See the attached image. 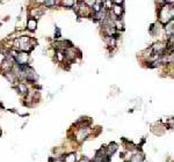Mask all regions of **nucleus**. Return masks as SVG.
Masks as SVG:
<instances>
[{
  "label": "nucleus",
  "mask_w": 174,
  "mask_h": 162,
  "mask_svg": "<svg viewBox=\"0 0 174 162\" xmlns=\"http://www.w3.org/2000/svg\"><path fill=\"white\" fill-rule=\"evenodd\" d=\"M113 10H114V13H115L117 16H120V15H121V13H122V8H121V7H118V6H115V7L113 8Z\"/></svg>",
  "instance_id": "nucleus-6"
},
{
  "label": "nucleus",
  "mask_w": 174,
  "mask_h": 162,
  "mask_svg": "<svg viewBox=\"0 0 174 162\" xmlns=\"http://www.w3.org/2000/svg\"><path fill=\"white\" fill-rule=\"evenodd\" d=\"M0 64H2V56H0Z\"/></svg>",
  "instance_id": "nucleus-12"
},
{
  "label": "nucleus",
  "mask_w": 174,
  "mask_h": 162,
  "mask_svg": "<svg viewBox=\"0 0 174 162\" xmlns=\"http://www.w3.org/2000/svg\"><path fill=\"white\" fill-rule=\"evenodd\" d=\"M44 3H45L47 6H52V5H55V3H56V1H45Z\"/></svg>",
  "instance_id": "nucleus-10"
},
{
  "label": "nucleus",
  "mask_w": 174,
  "mask_h": 162,
  "mask_svg": "<svg viewBox=\"0 0 174 162\" xmlns=\"http://www.w3.org/2000/svg\"><path fill=\"white\" fill-rule=\"evenodd\" d=\"M14 59L12 58L10 60L9 59H5L3 62H2V64H1V67H2V70L3 71H6V72H8L9 70H12V67H14Z\"/></svg>",
  "instance_id": "nucleus-2"
},
{
  "label": "nucleus",
  "mask_w": 174,
  "mask_h": 162,
  "mask_svg": "<svg viewBox=\"0 0 174 162\" xmlns=\"http://www.w3.org/2000/svg\"><path fill=\"white\" fill-rule=\"evenodd\" d=\"M28 59H29L28 52H19L15 56V62H16V65L19 66H27Z\"/></svg>",
  "instance_id": "nucleus-1"
},
{
  "label": "nucleus",
  "mask_w": 174,
  "mask_h": 162,
  "mask_svg": "<svg viewBox=\"0 0 174 162\" xmlns=\"http://www.w3.org/2000/svg\"><path fill=\"white\" fill-rule=\"evenodd\" d=\"M87 134H88V130H87L86 127H81V129L78 131L77 138H78V140H79V141H81L83 139H85V138H86Z\"/></svg>",
  "instance_id": "nucleus-4"
},
{
  "label": "nucleus",
  "mask_w": 174,
  "mask_h": 162,
  "mask_svg": "<svg viewBox=\"0 0 174 162\" xmlns=\"http://www.w3.org/2000/svg\"><path fill=\"white\" fill-rule=\"evenodd\" d=\"M27 27H28V29H29L30 31H34V30L36 29V27H37V20H36L35 17H30V19H28Z\"/></svg>",
  "instance_id": "nucleus-3"
},
{
  "label": "nucleus",
  "mask_w": 174,
  "mask_h": 162,
  "mask_svg": "<svg viewBox=\"0 0 174 162\" xmlns=\"http://www.w3.org/2000/svg\"><path fill=\"white\" fill-rule=\"evenodd\" d=\"M57 59H58L59 62H63V59H65V56H64L63 51H58V52H57Z\"/></svg>",
  "instance_id": "nucleus-8"
},
{
  "label": "nucleus",
  "mask_w": 174,
  "mask_h": 162,
  "mask_svg": "<svg viewBox=\"0 0 174 162\" xmlns=\"http://www.w3.org/2000/svg\"><path fill=\"white\" fill-rule=\"evenodd\" d=\"M64 162H76V155L74 154H69L68 156H65Z\"/></svg>",
  "instance_id": "nucleus-5"
},
{
  "label": "nucleus",
  "mask_w": 174,
  "mask_h": 162,
  "mask_svg": "<svg viewBox=\"0 0 174 162\" xmlns=\"http://www.w3.org/2000/svg\"><path fill=\"white\" fill-rule=\"evenodd\" d=\"M74 1H63V5L64 6H74Z\"/></svg>",
  "instance_id": "nucleus-9"
},
{
  "label": "nucleus",
  "mask_w": 174,
  "mask_h": 162,
  "mask_svg": "<svg viewBox=\"0 0 174 162\" xmlns=\"http://www.w3.org/2000/svg\"><path fill=\"white\" fill-rule=\"evenodd\" d=\"M56 30H57V33H55V37L59 38V37H61V31H59V29H58V28H56Z\"/></svg>",
  "instance_id": "nucleus-11"
},
{
  "label": "nucleus",
  "mask_w": 174,
  "mask_h": 162,
  "mask_svg": "<svg viewBox=\"0 0 174 162\" xmlns=\"http://www.w3.org/2000/svg\"><path fill=\"white\" fill-rule=\"evenodd\" d=\"M19 90H20L21 93H27V91H28V88H27L23 83H19Z\"/></svg>",
  "instance_id": "nucleus-7"
}]
</instances>
